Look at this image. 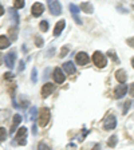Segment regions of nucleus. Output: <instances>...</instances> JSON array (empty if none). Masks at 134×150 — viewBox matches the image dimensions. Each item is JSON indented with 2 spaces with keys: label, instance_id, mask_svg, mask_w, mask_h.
<instances>
[{
  "label": "nucleus",
  "instance_id": "28",
  "mask_svg": "<svg viewBox=\"0 0 134 150\" xmlns=\"http://www.w3.org/2000/svg\"><path fill=\"white\" fill-rule=\"evenodd\" d=\"M35 44H36L38 47H42L43 46V39H42L40 36H35Z\"/></svg>",
  "mask_w": 134,
  "mask_h": 150
},
{
  "label": "nucleus",
  "instance_id": "22",
  "mask_svg": "<svg viewBox=\"0 0 134 150\" xmlns=\"http://www.w3.org/2000/svg\"><path fill=\"white\" fill-rule=\"evenodd\" d=\"M39 28H40V31L46 32L47 30H48V22H47V20H43V22H40V24H39Z\"/></svg>",
  "mask_w": 134,
  "mask_h": 150
},
{
  "label": "nucleus",
  "instance_id": "35",
  "mask_svg": "<svg viewBox=\"0 0 134 150\" xmlns=\"http://www.w3.org/2000/svg\"><path fill=\"white\" fill-rule=\"evenodd\" d=\"M128 44L129 46H131V47H134V36L130 38V39H128Z\"/></svg>",
  "mask_w": 134,
  "mask_h": 150
},
{
  "label": "nucleus",
  "instance_id": "18",
  "mask_svg": "<svg viewBox=\"0 0 134 150\" xmlns=\"http://www.w3.org/2000/svg\"><path fill=\"white\" fill-rule=\"evenodd\" d=\"M117 139H118V137H117L116 134H113L111 137L107 139V146L109 147H116V145H117Z\"/></svg>",
  "mask_w": 134,
  "mask_h": 150
},
{
  "label": "nucleus",
  "instance_id": "19",
  "mask_svg": "<svg viewBox=\"0 0 134 150\" xmlns=\"http://www.w3.org/2000/svg\"><path fill=\"white\" fill-rule=\"evenodd\" d=\"M69 8H70V11H71L72 16H78L79 15V7L78 6H75V4H70Z\"/></svg>",
  "mask_w": 134,
  "mask_h": 150
},
{
  "label": "nucleus",
  "instance_id": "20",
  "mask_svg": "<svg viewBox=\"0 0 134 150\" xmlns=\"http://www.w3.org/2000/svg\"><path fill=\"white\" fill-rule=\"evenodd\" d=\"M9 35H11V39H12V40H15L16 38H18V27L9 28Z\"/></svg>",
  "mask_w": 134,
  "mask_h": 150
},
{
  "label": "nucleus",
  "instance_id": "26",
  "mask_svg": "<svg viewBox=\"0 0 134 150\" xmlns=\"http://www.w3.org/2000/svg\"><path fill=\"white\" fill-rule=\"evenodd\" d=\"M38 150H51V147L48 146V145L43 144V142H40V144L38 145Z\"/></svg>",
  "mask_w": 134,
  "mask_h": 150
},
{
  "label": "nucleus",
  "instance_id": "17",
  "mask_svg": "<svg viewBox=\"0 0 134 150\" xmlns=\"http://www.w3.org/2000/svg\"><path fill=\"white\" fill-rule=\"evenodd\" d=\"M8 46H9V39L7 36H4V35H1L0 36V50H4Z\"/></svg>",
  "mask_w": 134,
  "mask_h": 150
},
{
  "label": "nucleus",
  "instance_id": "16",
  "mask_svg": "<svg viewBox=\"0 0 134 150\" xmlns=\"http://www.w3.org/2000/svg\"><path fill=\"white\" fill-rule=\"evenodd\" d=\"M81 8L83 9L84 12H87V13H93L94 12V7L91 3H89V1H86V3H82Z\"/></svg>",
  "mask_w": 134,
  "mask_h": 150
},
{
  "label": "nucleus",
  "instance_id": "27",
  "mask_svg": "<svg viewBox=\"0 0 134 150\" xmlns=\"http://www.w3.org/2000/svg\"><path fill=\"white\" fill-rule=\"evenodd\" d=\"M31 81H32V83H36V81H38V78H36V69H32V72H31Z\"/></svg>",
  "mask_w": 134,
  "mask_h": 150
},
{
  "label": "nucleus",
  "instance_id": "4",
  "mask_svg": "<svg viewBox=\"0 0 134 150\" xmlns=\"http://www.w3.org/2000/svg\"><path fill=\"white\" fill-rule=\"evenodd\" d=\"M26 135H27V129L26 127H20L18 131V134H16V138L15 141H18V145H22L24 146L27 144V141H26Z\"/></svg>",
  "mask_w": 134,
  "mask_h": 150
},
{
  "label": "nucleus",
  "instance_id": "33",
  "mask_svg": "<svg viewBox=\"0 0 134 150\" xmlns=\"http://www.w3.org/2000/svg\"><path fill=\"white\" fill-rule=\"evenodd\" d=\"M4 78H6L7 81H9V79L13 78V74H12V72H6V74H4Z\"/></svg>",
  "mask_w": 134,
  "mask_h": 150
},
{
  "label": "nucleus",
  "instance_id": "29",
  "mask_svg": "<svg viewBox=\"0 0 134 150\" xmlns=\"http://www.w3.org/2000/svg\"><path fill=\"white\" fill-rule=\"evenodd\" d=\"M31 119L32 121H36V107H32L31 109Z\"/></svg>",
  "mask_w": 134,
  "mask_h": 150
},
{
  "label": "nucleus",
  "instance_id": "36",
  "mask_svg": "<svg viewBox=\"0 0 134 150\" xmlns=\"http://www.w3.org/2000/svg\"><path fill=\"white\" fill-rule=\"evenodd\" d=\"M3 13H4V8H3V6L0 4V16L3 15Z\"/></svg>",
  "mask_w": 134,
  "mask_h": 150
},
{
  "label": "nucleus",
  "instance_id": "1",
  "mask_svg": "<svg viewBox=\"0 0 134 150\" xmlns=\"http://www.w3.org/2000/svg\"><path fill=\"white\" fill-rule=\"evenodd\" d=\"M51 119V112L48 107H43V109L39 110V114H38V123L40 127H44L47 126V123L50 122Z\"/></svg>",
  "mask_w": 134,
  "mask_h": 150
},
{
  "label": "nucleus",
  "instance_id": "9",
  "mask_svg": "<svg viewBox=\"0 0 134 150\" xmlns=\"http://www.w3.org/2000/svg\"><path fill=\"white\" fill-rule=\"evenodd\" d=\"M65 79H66V76H65V74H63L62 69H60V67H56V69L54 70V81L58 84H62L63 82H65Z\"/></svg>",
  "mask_w": 134,
  "mask_h": 150
},
{
  "label": "nucleus",
  "instance_id": "34",
  "mask_svg": "<svg viewBox=\"0 0 134 150\" xmlns=\"http://www.w3.org/2000/svg\"><path fill=\"white\" fill-rule=\"evenodd\" d=\"M23 70H24V62L20 60V62H19V71H23Z\"/></svg>",
  "mask_w": 134,
  "mask_h": 150
},
{
  "label": "nucleus",
  "instance_id": "30",
  "mask_svg": "<svg viewBox=\"0 0 134 150\" xmlns=\"http://www.w3.org/2000/svg\"><path fill=\"white\" fill-rule=\"evenodd\" d=\"M67 52H69V48H67V47H63L62 50H60V58H63V56H66L67 55Z\"/></svg>",
  "mask_w": 134,
  "mask_h": 150
},
{
  "label": "nucleus",
  "instance_id": "31",
  "mask_svg": "<svg viewBox=\"0 0 134 150\" xmlns=\"http://www.w3.org/2000/svg\"><path fill=\"white\" fill-rule=\"evenodd\" d=\"M130 105H131V103H130V100L125 103V106H123V114H126V112H128V110L130 109Z\"/></svg>",
  "mask_w": 134,
  "mask_h": 150
},
{
  "label": "nucleus",
  "instance_id": "3",
  "mask_svg": "<svg viewBox=\"0 0 134 150\" xmlns=\"http://www.w3.org/2000/svg\"><path fill=\"white\" fill-rule=\"evenodd\" d=\"M117 126V119L114 115H107L103 121V129L105 130H113Z\"/></svg>",
  "mask_w": 134,
  "mask_h": 150
},
{
  "label": "nucleus",
  "instance_id": "13",
  "mask_svg": "<svg viewBox=\"0 0 134 150\" xmlns=\"http://www.w3.org/2000/svg\"><path fill=\"white\" fill-rule=\"evenodd\" d=\"M116 78L118 82H121V83H125L126 79H128V75H126V71L125 70H118V71L116 72Z\"/></svg>",
  "mask_w": 134,
  "mask_h": 150
},
{
  "label": "nucleus",
  "instance_id": "37",
  "mask_svg": "<svg viewBox=\"0 0 134 150\" xmlns=\"http://www.w3.org/2000/svg\"><path fill=\"white\" fill-rule=\"evenodd\" d=\"M131 66H133V69H134V58L131 59Z\"/></svg>",
  "mask_w": 134,
  "mask_h": 150
},
{
  "label": "nucleus",
  "instance_id": "8",
  "mask_svg": "<svg viewBox=\"0 0 134 150\" xmlns=\"http://www.w3.org/2000/svg\"><path fill=\"white\" fill-rule=\"evenodd\" d=\"M31 12H32V16L39 18V16L44 12V6L42 3H34L32 4V8H31Z\"/></svg>",
  "mask_w": 134,
  "mask_h": 150
},
{
  "label": "nucleus",
  "instance_id": "15",
  "mask_svg": "<svg viewBox=\"0 0 134 150\" xmlns=\"http://www.w3.org/2000/svg\"><path fill=\"white\" fill-rule=\"evenodd\" d=\"M20 122H22V115H20V114H15V115H13L12 126H11V134H12V133H15L16 127L19 126V123H20Z\"/></svg>",
  "mask_w": 134,
  "mask_h": 150
},
{
  "label": "nucleus",
  "instance_id": "38",
  "mask_svg": "<svg viewBox=\"0 0 134 150\" xmlns=\"http://www.w3.org/2000/svg\"><path fill=\"white\" fill-rule=\"evenodd\" d=\"M0 64H1V54H0Z\"/></svg>",
  "mask_w": 134,
  "mask_h": 150
},
{
  "label": "nucleus",
  "instance_id": "25",
  "mask_svg": "<svg viewBox=\"0 0 134 150\" xmlns=\"http://www.w3.org/2000/svg\"><path fill=\"white\" fill-rule=\"evenodd\" d=\"M11 15L13 16V22H15V24L18 25V24H19V16H18V12H16V9H15V8L11 9Z\"/></svg>",
  "mask_w": 134,
  "mask_h": 150
},
{
  "label": "nucleus",
  "instance_id": "12",
  "mask_svg": "<svg viewBox=\"0 0 134 150\" xmlns=\"http://www.w3.org/2000/svg\"><path fill=\"white\" fill-rule=\"evenodd\" d=\"M65 27H66V20L62 19V20H59V22L56 23L55 28H54V36H59L60 32L65 30Z\"/></svg>",
  "mask_w": 134,
  "mask_h": 150
},
{
  "label": "nucleus",
  "instance_id": "7",
  "mask_svg": "<svg viewBox=\"0 0 134 150\" xmlns=\"http://www.w3.org/2000/svg\"><path fill=\"white\" fill-rule=\"evenodd\" d=\"M15 59H16V52L15 51H11L6 55L4 58V62H6V66L8 69H13V66H15Z\"/></svg>",
  "mask_w": 134,
  "mask_h": 150
},
{
  "label": "nucleus",
  "instance_id": "32",
  "mask_svg": "<svg viewBox=\"0 0 134 150\" xmlns=\"http://www.w3.org/2000/svg\"><path fill=\"white\" fill-rule=\"evenodd\" d=\"M129 94H130L131 97H134V82L129 86Z\"/></svg>",
  "mask_w": 134,
  "mask_h": 150
},
{
  "label": "nucleus",
  "instance_id": "23",
  "mask_svg": "<svg viewBox=\"0 0 134 150\" xmlns=\"http://www.w3.org/2000/svg\"><path fill=\"white\" fill-rule=\"evenodd\" d=\"M24 1H23V0H16L15 3H13V8L15 9H19V8H23V7H24Z\"/></svg>",
  "mask_w": 134,
  "mask_h": 150
},
{
  "label": "nucleus",
  "instance_id": "5",
  "mask_svg": "<svg viewBox=\"0 0 134 150\" xmlns=\"http://www.w3.org/2000/svg\"><path fill=\"white\" fill-rule=\"evenodd\" d=\"M129 91V86H126V84H119V86H117L116 90H114V95H116V98H123L128 94Z\"/></svg>",
  "mask_w": 134,
  "mask_h": 150
},
{
  "label": "nucleus",
  "instance_id": "10",
  "mask_svg": "<svg viewBox=\"0 0 134 150\" xmlns=\"http://www.w3.org/2000/svg\"><path fill=\"white\" fill-rule=\"evenodd\" d=\"M75 60H77V63L79 66H86L89 63V60H90V58H89V55L86 52H78L77 56H75Z\"/></svg>",
  "mask_w": 134,
  "mask_h": 150
},
{
  "label": "nucleus",
  "instance_id": "11",
  "mask_svg": "<svg viewBox=\"0 0 134 150\" xmlns=\"http://www.w3.org/2000/svg\"><path fill=\"white\" fill-rule=\"evenodd\" d=\"M54 90H55V87H54L52 83H46L43 87H42V97L47 98L48 95H51V94L54 93Z\"/></svg>",
  "mask_w": 134,
  "mask_h": 150
},
{
  "label": "nucleus",
  "instance_id": "14",
  "mask_svg": "<svg viewBox=\"0 0 134 150\" xmlns=\"http://www.w3.org/2000/svg\"><path fill=\"white\" fill-rule=\"evenodd\" d=\"M63 70H65L66 74H69V75L75 74V66L72 64L71 62H66L65 64H63Z\"/></svg>",
  "mask_w": 134,
  "mask_h": 150
},
{
  "label": "nucleus",
  "instance_id": "2",
  "mask_svg": "<svg viewBox=\"0 0 134 150\" xmlns=\"http://www.w3.org/2000/svg\"><path fill=\"white\" fill-rule=\"evenodd\" d=\"M93 62H94V64L97 66V67H99V69H103V67L107 64L106 56L103 55L101 51H95V52L93 54Z\"/></svg>",
  "mask_w": 134,
  "mask_h": 150
},
{
  "label": "nucleus",
  "instance_id": "24",
  "mask_svg": "<svg viewBox=\"0 0 134 150\" xmlns=\"http://www.w3.org/2000/svg\"><path fill=\"white\" fill-rule=\"evenodd\" d=\"M7 138V131L4 127H0V142H3V141H6Z\"/></svg>",
  "mask_w": 134,
  "mask_h": 150
},
{
  "label": "nucleus",
  "instance_id": "6",
  "mask_svg": "<svg viewBox=\"0 0 134 150\" xmlns=\"http://www.w3.org/2000/svg\"><path fill=\"white\" fill-rule=\"evenodd\" d=\"M48 8H50L52 15H60V12H62V6H60L59 1H52V0H50V1H48Z\"/></svg>",
  "mask_w": 134,
  "mask_h": 150
},
{
  "label": "nucleus",
  "instance_id": "21",
  "mask_svg": "<svg viewBox=\"0 0 134 150\" xmlns=\"http://www.w3.org/2000/svg\"><path fill=\"white\" fill-rule=\"evenodd\" d=\"M107 56H109V58H111V59L114 60L116 63H119V59L117 58V55H116V51H113V50L107 51Z\"/></svg>",
  "mask_w": 134,
  "mask_h": 150
}]
</instances>
